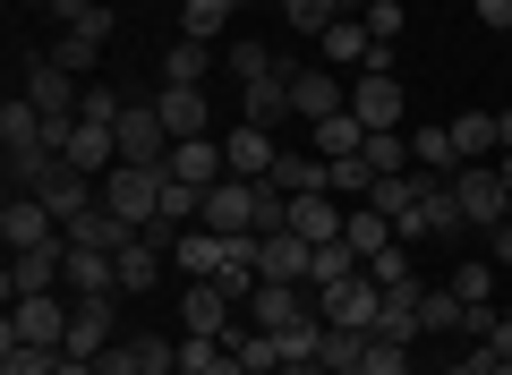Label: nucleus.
I'll return each instance as SVG.
<instances>
[{"instance_id":"7ed1b4c3","label":"nucleus","mask_w":512,"mask_h":375,"mask_svg":"<svg viewBox=\"0 0 512 375\" xmlns=\"http://www.w3.org/2000/svg\"><path fill=\"white\" fill-rule=\"evenodd\" d=\"M69 324H77V299H60V290H35V299H9V324H0V350H9V341H35V350H69Z\"/></svg>"},{"instance_id":"5701e85b","label":"nucleus","mask_w":512,"mask_h":375,"mask_svg":"<svg viewBox=\"0 0 512 375\" xmlns=\"http://www.w3.org/2000/svg\"><path fill=\"white\" fill-rule=\"evenodd\" d=\"M111 307H120V290H111V299H77V324H69V358H103L111 341H120V333H111V324H120Z\"/></svg>"},{"instance_id":"f704fd0d","label":"nucleus","mask_w":512,"mask_h":375,"mask_svg":"<svg viewBox=\"0 0 512 375\" xmlns=\"http://www.w3.org/2000/svg\"><path fill=\"white\" fill-rule=\"evenodd\" d=\"M461 316H470V299H461L453 282H444V290H419V324H427V333H461Z\"/></svg>"},{"instance_id":"ddd939ff","label":"nucleus","mask_w":512,"mask_h":375,"mask_svg":"<svg viewBox=\"0 0 512 375\" xmlns=\"http://www.w3.org/2000/svg\"><path fill=\"white\" fill-rule=\"evenodd\" d=\"M333 111H350V86L342 77L325 69V60H316V69H291V120H333Z\"/></svg>"},{"instance_id":"c85d7f7f","label":"nucleus","mask_w":512,"mask_h":375,"mask_svg":"<svg viewBox=\"0 0 512 375\" xmlns=\"http://www.w3.org/2000/svg\"><path fill=\"white\" fill-rule=\"evenodd\" d=\"M367 145V128H359V111H333V120H316L308 128V154H325V162H342V154H359Z\"/></svg>"},{"instance_id":"72a5a7b5","label":"nucleus","mask_w":512,"mask_h":375,"mask_svg":"<svg viewBox=\"0 0 512 375\" xmlns=\"http://www.w3.org/2000/svg\"><path fill=\"white\" fill-rule=\"evenodd\" d=\"M359 358H367V333H359V324H325V333H316V367H359Z\"/></svg>"},{"instance_id":"09e8293b","label":"nucleus","mask_w":512,"mask_h":375,"mask_svg":"<svg viewBox=\"0 0 512 375\" xmlns=\"http://www.w3.org/2000/svg\"><path fill=\"white\" fill-rule=\"evenodd\" d=\"M120 94H111V86H94V77H86V103H77V120H103V128H120Z\"/></svg>"},{"instance_id":"2f4dec72","label":"nucleus","mask_w":512,"mask_h":375,"mask_svg":"<svg viewBox=\"0 0 512 375\" xmlns=\"http://www.w3.org/2000/svg\"><path fill=\"white\" fill-rule=\"evenodd\" d=\"M342 239L359 248V265H367V256H384V248H393V222H384L376 205H350V214H342Z\"/></svg>"},{"instance_id":"bb28decb","label":"nucleus","mask_w":512,"mask_h":375,"mask_svg":"<svg viewBox=\"0 0 512 375\" xmlns=\"http://www.w3.org/2000/svg\"><path fill=\"white\" fill-rule=\"evenodd\" d=\"M239 120L282 128V120H291V77H256V86H239Z\"/></svg>"},{"instance_id":"9d476101","label":"nucleus","mask_w":512,"mask_h":375,"mask_svg":"<svg viewBox=\"0 0 512 375\" xmlns=\"http://www.w3.org/2000/svg\"><path fill=\"white\" fill-rule=\"evenodd\" d=\"M35 290H69V239L9 256V299H35Z\"/></svg>"},{"instance_id":"423d86ee","label":"nucleus","mask_w":512,"mask_h":375,"mask_svg":"<svg viewBox=\"0 0 512 375\" xmlns=\"http://www.w3.org/2000/svg\"><path fill=\"white\" fill-rule=\"evenodd\" d=\"M453 197H461V222H470V231L512 222V188L495 179V162H461V171H453Z\"/></svg>"},{"instance_id":"f03ea898","label":"nucleus","mask_w":512,"mask_h":375,"mask_svg":"<svg viewBox=\"0 0 512 375\" xmlns=\"http://www.w3.org/2000/svg\"><path fill=\"white\" fill-rule=\"evenodd\" d=\"M163 188H171V171H146V162H111V171L94 179V197H103L111 214L128 222V231L163 222Z\"/></svg>"},{"instance_id":"c03bdc74","label":"nucleus","mask_w":512,"mask_h":375,"mask_svg":"<svg viewBox=\"0 0 512 375\" xmlns=\"http://www.w3.org/2000/svg\"><path fill=\"white\" fill-rule=\"evenodd\" d=\"M43 60H60V69H69V77H86L94 60H103V43H94V35H60L52 52H43Z\"/></svg>"},{"instance_id":"49530a36","label":"nucleus","mask_w":512,"mask_h":375,"mask_svg":"<svg viewBox=\"0 0 512 375\" xmlns=\"http://www.w3.org/2000/svg\"><path fill=\"white\" fill-rule=\"evenodd\" d=\"M367 273H376L384 290H410V282H419V273H410V248H402V239H393L384 256H367Z\"/></svg>"},{"instance_id":"e433bc0d","label":"nucleus","mask_w":512,"mask_h":375,"mask_svg":"<svg viewBox=\"0 0 512 375\" xmlns=\"http://www.w3.org/2000/svg\"><path fill=\"white\" fill-rule=\"evenodd\" d=\"M325 188H333L342 205H359L367 188H376V171H367V154H342V162H325Z\"/></svg>"},{"instance_id":"13d9d810","label":"nucleus","mask_w":512,"mask_h":375,"mask_svg":"<svg viewBox=\"0 0 512 375\" xmlns=\"http://www.w3.org/2000/svg\"><path fill=\"white\" fill-rule=\"evenodd\" d=\"M478 367H487V375H512V358H487V350H478Z\"/></svg>"},{"instance_id":"4be33fe9","label":"nucleus","mask_w":512,"mask_h":375,"mask_svg":"<svg viewBox=\"0 0 512 375\" xmlns=\"http://www.w3.org/2000/svg\"><path fill=\"white\" fill-rule=\"evenodd\" d=\"M171 265H180L188 282H222V265H231V239H222V231H205V222H197V231H180Z\"/></svg>"},{"instance_id":"e2e57ef3","label":"nucleus","mask_w":512,"mask_h":375,"mask_svg":"<svg viewBox=\"0 0 512 375\" xmlns=\"http://www.w3.org/2000/svg\"><path fill=\"white\" fill-rule=\"evenodd\" d=\"M495 179H504V188H512V154H495Z\"/></svg>"},{"instance_id":"cd10ccee","label":"nucleus","mask_w":512,"mask_h":375,"mask_svg":"<svg viewBox=\"0 0 512 375\" xmlns=\"http://www.w3.org/2000/svg\"><path fill=\"white\" fill-rule=\"evenodd\" d=\"M163 256H171V248H154L146 231L128 239V248H120V299H146V290H154V273H163Z\"/></svg>"},{"instance_id":"8fccbe9b","label":"nucleus","mask_w":512,"mask_h":375,"mask_svg":"<svg viewBox=\"0 0 512 375\" xmlns=\"http://www.w3.org/2000/svg\"><path fill=\"white\" fill-rule=\"evenodd\" d=\"M94 375H137V341H111V350L94 358Z\"/></svg>"},{"instance_id":"aec40b11","label":"nucleus","mask_w":512,"mask_h":375,"mask_svg":"<svg viewBox=\"0 0 512 375\" xmlns=\"http://www.w3.org/2000/svg\"><path fill=\"white\" fill-rule=\"evenodd\" d=\"M60 154H69L86 179H103L111 162H120V128H103V120H77L69 137H60Z\"/></svg>"},{"instance_id":"dca6fc26","label":"nucleus","mask_w":512,"mask_h":375,"mask_svg":"<svg viewBox=\"0 0 512 375\" xmlns=\"http://www.w3.org/2000/svg\"><path fill=\"white\" fill-rule=\"evenodd\" d=\"M154 111H163L171 145H180V137H214V94H205V86H163Z\"/></svg>"},{"instance_id":"a878e982","label":"nucleus","mask_w":512,"mask_h":375,"mask_svg":"<svg viewBox=\"0 0 512 375\" xmlns=\"http://www.w3.org/2000/svg\"><path fill=\"white\" fill-rule=\"evenodd\" d=\"M111 290H120V256L69 248V299H111Z\"/></svg>"},{"instance_id":"603ef678","label":"nucleus","mask_w":512,"mask_h":375,"mask_svg":"<svg viewBox=\"0 0 512 375\" xmlns=\"http://www.w3.org/2000/svg\"><path fill=\"white\" fill-rule=\"evenodd\" d=\"M478 26H495V35H512V0H470Z\"/></svg>"},{"instance_id":"a18cd8bd","label":"nucleus","mask_w":512,"mask_h":375,"mask_svg":"<svg viewBox=\"0 0 512 375\" xmlns=\"http://www.w3.org/2000/svg\"><path fill=\"white\" fill-rule=\"evenodd\" d=\"M402 26H410V0H367V35L376 43H402Z\"/></svg>"},{"instance_id":"6e6552de","label":"nucleus","mask_w":512,"mask_h":375,"mask_svg":"<svg viewBox=\"0 0 512 375\" xmlns=\"http://www.w3.org/2000/svg\"><path fill=\"white\" fill-rule=\"evenodd\" d=\"M18 197H43V205H52V214H60V231H69V222H77V214H86V205H94V179L77 171L69 154H52V162H43V171H35V188H18Z\"/></svg>"},{"instance_id":"5fc2aeb1","label":"nucleus","mask_w":512,"mask_h":375,"mask_svg":"<svg viewBox=\"0 0 512 375\" xmlns=\"http://www.w3.org/2000/svg\"><path fill=\"white\" fill-rule=\"evenodd\" d=\"M487 256H495V265H512V222H495V231H487Z\"/></svg>"},{"instance_id":"f3484780","label":"nucleus","mask_w":512,"mask_h":375,"mask_svg":"<svg viewBox=\"0 0 512 375\" xmlns=\"http://www.w3.org/2000/svg\"><path fill=\"white\" fill-rule=\"evenodd\" d=\"M222 162H231V179H265L282 162V145H274V128H256V120H239L231 137H222Z\"/></svg>"},{"instance_id":"473e14b6","label":"nucleus","mask_w":512,"mask_h":375,"mask_svg":"<svg viewBox=\"0 0 512 375\" xmlns=\"http://www.w3.org/2000/svg\"><path fill=\"white\" fill-rule=\"evenodd\" d=\"M205 69H214V52H205L197 35L163 43V86H205Z\"/></svg>"},{"instance_id":"680f3d73","label":"nucleus","mask_w":512,"mask_h":375,"mask_svg":"<svg viewBox=\"0 0 512 375\" xmlns=\"http://www.w3.org/2000/svg\"><path fill=\"white\" fill-rule=\"evenodd\" d=\"M333 9H342V18H367V0H333Z\"/></svg>"},{"instance_id":"2eb2a0df","label":"nucleus","mask_w":512,"mask_h":375,"mask_svg":"<svg viewBox=\"0 0 512 375\" xmlns=\"http://www.w3.org/2000/svg\"><path fill=\"white\" fill-rule=\"evenodd\" d=\"M316 273V248L299 231H265L256 239V282H308Z\"/></svg>"},{"instance_id":"37998d69","label":"nucleus","mask_w":512,"mask_h":375,"mask_svg":"<svg viewBox=\"0 0 512 375\" xmlns=\"http://www.w3.org/2000/svg\"><path fill=\"white\" fill-rule=\"evenodd\" d=\"M453 290H461V299H470V307H487V299H495V265H487V256H461Z\"/></svg>"},{"instance_id":"9b49d317","label":"nucleus","mask_w":512,"mask_h":375,"mask_svg":"<svg viewBox=\"0 0 512 375\" xmlns=\"http://www.w3.org/2000/svg\"><path fill=\"white\" fill-rule=\"evenodd\" d=\"M120 162H146V171H163V162H171V128H163V111H154V103H128L120 111Z\"/></svg>"},{"instance_id":"c9c22d12","label":"nucleus","mask_w":512,"mask_h":375,"mask_svg":"<svg viewBox=\"0 0 512 375\" xmlns=\"http://www.w3.org/2000/svg\"><path fill=\"white\" fill-rule=\"evenodd\" d=\"M453 145H461V162H495V111H461Z\"/></svg>"},{"instance_id":"79ce46f5","label":"nucleus","mask_w":512,"mask_h":375,"mask_svg":"<svg viewBox=\"0 0 512 375\" xmlns=\"http://www.w3.org/2000/svg\"><path fill=\"white\" fill-rule=\"evenodd\" d=\"M333 18H342L333 0H282V26H291V35H325Z\"/></svg>"},{"instance_id":"4c0bfd02","label":"nucleus","mask_w":512,"mask_h":375,"mask_svg":"<svg viewBox=\"0 0 512 375\" xmlns=\"http://www.w3.org/2000/svg\"><path fill=\"white\" fill-rule=\"evenodd\" d=\"M239 0H180V35H197V43H214L222 35V18H231Z\"/></svg>"},{"instance_id":"20e7f679","label":"nucleus","mask_w":512,"mask_h":375,"mask_svg":"<svg viewBox=\"0 0 512 375\" xmlns=\"http://www.w3.org/2000/svg\"><path fill=\"white\" fill-rule=\"evenodd\" d=\"M18 94L52 120V137H69V128H77V103H86V86H77L60 60H43V52H26V86H18Z\"/></svg>"},{"instance_id":"4d7b16f0","label":"nucleus","mask_w":512,"mask_h":375,"mask_svg":"<svg viewBox=\"0 0 512 375\" xmlns=\"http://www.w3.org/2000/svg\"><path fill=\"white\" fill-rule=\"evenodd\" d=\"M60 375H94V358H60Z\"/></svg>"},{"instance_id":"a211bd4d","label":"nucleus","mask_w":512,"mask_h":375,"mask_svg":"<svg viewBox=\"0 0 512 375\" xmlns=\"http://www.w3.org/2000/svg\"><path fill=\"white\" fill-rule=\"evenodd\" d=\"M163 171L180 179V188H222V179H231V162H222V145H214V137H180Z\"/></svg>"},{"instance_id":"412c9836","label":"nucleus","mask_w":512,"mask_h":375,"mask_svg":"<svg viewBox=\"0 0 512 375\" xmlns=\"http://www.w3.org/2000/svg\"><path fill=\"white\" fill-rule=\"evenodd\" d=\"M410 171H419V179H453V171H461L453 120H427V128H410Z\"/></svg>"},{"instance_id":"de8ad7c7","label":"nucleus","mask_w":512,"mask_h":375,"mask_svg":"<svg viewBox=\"0 0 512 375\" xmlns=\"http://www.w3.org/2000/svg\"><path fill=\"white\" fill-rule=\"evenodd\" d=\"M137 375H188L180 367V341H137Z\"/></svg>"},{"instance_id":"a19ab883","label":"nucleus","mask_w":512,"mask_h":375,"mask_svg":"<svg viewBox=\"0 0 512 375\" xmlns=\"http://www.w3.org/2000/svg\"><path fill=\"white\" fill-rule=\"evenodd\" d=\"M359 375H410V341H384V333H367Z\"/></svg>"},{"instance_id":"1a4fd4ad","label":"nucleus","mask_w":512,"mask_h":375,"mask_svg":"<svg viewBox=\"0 0 512 375\" xmlns=\"http://www.w3.org/2000/svg\"><path fill=\"white\" fill-rule=\"evenodd\" d=\"M350 111H359V128H402L410 120L402 77H393V69H359V77H350Z\"/></svg>"},{"instance_id":"7c9ffc66","label":"nucleus","mask_w":512,"mask_h":375,"mask_svg":"<svg viewBox=\"0 0 512 375\" xmlns=\"http://www.w3.org/2000/svg\"><path fill=\"white\" fill-rule=\"evenodd\" d=\"M359 154H367V171H376V179H402L410 171V128H367Z\"/></svg>"},{"instance_id":"3c124183","label":"nucleus","mask_w":512,"mask_h":375,"mask_svg":"<svg viewBox=\"0 0 512 375\" xmlns=\"http://www.w3.org/2000/svg\"><path fill=\"white\" fill-rule=\"evenodd\" d=\"M94 9H103V0H52V18H60V35H69V26H86Z\"/></svg>"},{"instance_id":"0eeeda50","label":"nucleus","mask_w":512,"mask_h":375,"mask_svg":"<svg viewBox=\"0 0 512 375\" xmlns=\"http://www.w3.org/2000/svg\"><path fill=\"white\" fill-rule=\"evenodd\" d=\"M316 316L325 324H359V333H376V316H384V282L376 273H350V282H333V290H316Z\"/></svg>"},{"instance_id":"6e6d98bb","label":"nucleus","mask_w":512,"mask_h":375,"mask_svg":"<svg viewBox=\"0 0 512 375\" xmlns=\"http://www.w3.org/2000/svg\"><path fill=\"white\" fill-rule=\"evenodd\" d=\"M495 154H512V111H495Z\"/></svg>"},{"instance_id":"ea45409f","label":"nucleus","mask_w":512,"mask_h":375,"mask_svg":"<svg viewBox=\"0 0 512 375\" xmlns=\"http://www.w3.org/2000/svg\"><path fill=\"white\" fill-rule=\"evenodd\" d=\"M60 358H69V350H35V341H9V350H0V375H60Z\"/></svg>"},{"instance_id":"052dcab7","label":"nucleus","mask_w":512,"mask_h":375,"mask_svg":"<svg viewBox=\"0 0 512 375\" xmlns=\"http://www.w3.org/2000/svg\"><path fill=\"white\" fill-rule=\"evenodd\" d=\"M436 375H487V367H478V358H461V367H436Z\"/></svg>"},{"instance_id":"bf43d9fd","label":"nucleus","mask_w":512,"mask_h":375,"mask_svg":"<svg viewBox=\"0 0 512 375\" xmlns=\"http://www.w3.org/2000/svg\"><path fill=\"white\" fill-rule=\"evenodd\" d=\"M282 375H325V367H316V358H291V367H282Z\"/></svg>"},{"instance_id":"f8f14e48","label":"nucleus","mask_w":512,"mask_h":375,"mask_svg":"<svg viewBox=\"0 0 512 375\" xmlns=\"http://www.w3.org/2000/svg\"><path fill=\"white\" fill-rule=\"evenodd\" d=\"M239 307H248V299H239V290H222V282H188V299H180V333H231V324H239Z\"/></svg>"},{"instance_id":"0e129e2a","label":"nucleus","mask_w":512,"mask_h":375,"mask_svg":"<svg viewBox=\"0 0 512 375\" xmlns=\"http://www.w3.org/2000/svg\"><path fill=\"white\" fill-rule=\"evenodd\" d=\"M333 375H359V367H333Z\"/></svg>"},{"instance_id":"b1692460","label":"nucleus","mask_w":512,"mask_h":375,"mask_svg":"<svg viewBox=\"0 0 512 375\" xmlns=\"http://www.w3.org/2000/svg\"><path fill=\"white\" fill-rule=\"evenodd\" d=\"M205 231H256V179H222V188H205Z\"/></svg>"},{"instance_id":"f257e3e1","label":"nucleus","mask_w":512,"mask_h":375,"mask_svg":"<svg viewBox=\"0 0 512 375\" xmlns=\"http://www.w3.org/2000/svg\"><path fill=\"white\" fill-rule=\"evenodd\" d=\"M60 154V137H52V120H43L26 94H9L0 103V171H9V188H35V171Z\"/></svg>"},{"instance_id":"39448f33","label":"nucleus","mask_w":512,"mask_h":375,"mask_svg":"<svg viewBox=\"0 0 512 375\" xmlns=\"http://www.w3.org/2000/svg\"><path fill=\"white\" fill-rule=\"evenodd\" d=\"M470 222H461V197H453V179H427L419 188V205H410L402 222H393V239L402 248H419V239H461Z\"/></svg>"},{"instance_id":"58836bf2","label":"nucleus","mask_w":512,"mask_h":375,"mask_svg":"<svg viewBox=\"0 0 512 375\" xmlns=\"http://www.w3.org/2000/svg\"><path fill=\"white\" fill-rule=\"evenodd\" d=\"M350 273H359V248H350V239H333V248H316L308 290H333V282H350Z\"/></svg>"},{"instance_id":"6ab92c4d","label":"nucleus","mask_w":512,"mask_h":375,"mask_svg":"<svg viewBox=\"0 0 512 375\" xmlns=\"http://www.w3.org/2000/svg\"><path fill=\"white\" fill-rule=\"evenodd\" d=\"M342 214H350V205L333 197V188H308V197H291V231L308 239V248H333V239H342Z\"/></svg>"},{"instance_id":"4468645a","label":"nucleus","mask_w":512,"mask_h":375,"mask_svg":"<svg viewBox=\"0 0 512 375\" xmlns=\"http://www.w3.org/2000/svg\"><path fill=\"white\" fill-rule=\"evenodd\" d=\"M0 239H9V256H18V248H52L60 214L43 197H18V188H9V205H0Z\"/></svg>"},{"instance_id":"c756f323","label":"nucleus","mask_w":512,"mask_h":375,"mask_svg":"<svg viewBox=\"0 0 512 375\" xmlns=\"http://www.w3.org/2000/svg\"><path fill=\"white\" fill-rule=\"evenodd\" d=\"M265 188H282V197H308V188H325V154H291V145H282V162L265 171Z\"/></svg>"},{"instance_id":"864d4df0","label":"nucleus","mask_w":512,"mask_h":375,"mask_svg":"<svg viewBox=\"0 0 512 375\" xmlns=\"http://www.w3.org/2000/svg\"><path fill=\"white\" fill-rule=\"evenodd\" d=\"M478 350H487V358H512V316H495V333L478 341Z\"/></svg>"},{"instance_id":"393cba45","label":"nucleus","mask_w":512,"mask_h":375,"mask_svg":"<svg viewBox=\"0 0 512 375\" xmlns=\"http://www.w3.org/2000/svg\"><path fill=\"white\" fill-rule=\"evenodd\" d=\"M60 239H69V248H103V256H120V248H128V239H137V231H128V222L111 214L103 197H94V205H86V214H77V222H69V231H60Z\"/></svg>"}]
</instances>
